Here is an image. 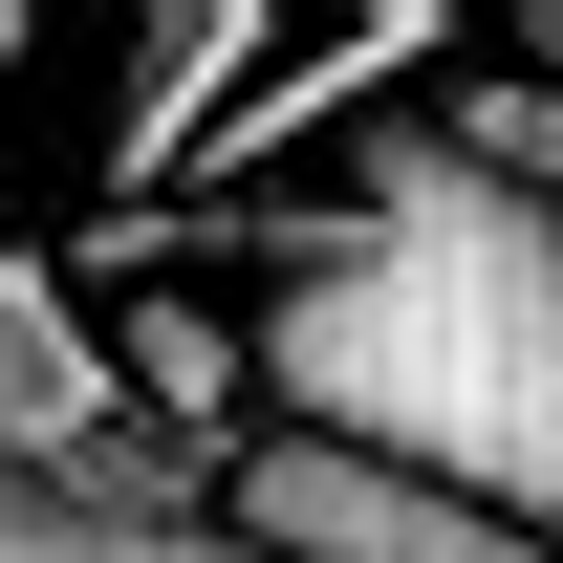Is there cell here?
I'll use <instances>...</instances> for the list:
<instances>
[{
  "label": "cell",
  "instance_id": "3957f363",
  "mask_svg": "<svg viewBox=\"0 0 563 563\" xmlns=\"http://www.w3.org/2000/svg\"><path fill=\"white\" fill-rule=\"evenodd\" d=\"M261 66H282V22H239V0L152 22V44H131V109H109V196L196 174V152H217V87H261Z\"/></svg>",
  "mask_w": 563,
  "mask_h": 563
},
{
  "label": "cell",
  "instance_id": "7a4b0ae2",
  "mask_svg": "<svg viewBox=\"0 0 563 563\" xmlns=\"http://www.w3.org/2000/svg\"><path fill=\"white\" fill-rule=\"evenodd\" d=\"M217 498H239L261 563H563L542 520H498L455 477H390V455H325V433H239Z\"/></svg>",
  "mask_w": 563,
  "mask_h": 563
},
{
  "label": "cell",
  "instance_id": "6da1fadb",
  "mask_svg": "<svg viewBox=\"0 0 563 563\" xmlns=\"http://www.w3.org/2000/svg\"><path fill=\"white\" fill-rule=\"evenodd\" d=\"M196 477H217V455L152 433V390L109 368V325L0 239V498L66 520V542H196Z\"/></svg>",
  "mask_w": 563,
  "mask_h": 563
}]
</instances>
